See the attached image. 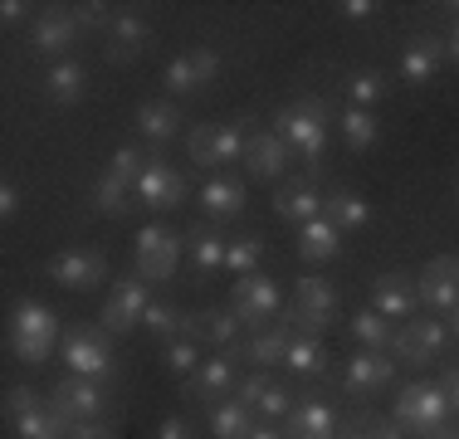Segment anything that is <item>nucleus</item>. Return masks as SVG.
I'll list each match as a JSON object with an SVG mask.
<instances>
[{"mask_svg":"<svg viewBox=\"0 0 459 439\" xmlns=\"http://www.w3.org/2000/svg\"><path fill=\"white\" fill-rule=\"evenodd\" d=\"M59 313L35 298H25L10 313V351H15L25 366H39V361H49V351L59 347Z\"/></svg>","mask_w":459,"mask_h":439,"instance_id":"obj_1","label":"nucleus"},{"mask_svg":"<svg viewBox=\"0 0 459 439\" xmlns=\"http://www.w3.org/2000/svg\"><path fill=\"white\" fill-rule=\"evenodd\" d=\"M450 395H445L435 381H415V386H406L396 395V425L415 439H430L445 430V420H450Z\"/></svg>","mask_w":459,"mask_h":439,"instance_id":"obj_2","label":"nucleus"},{"mask_svg":"<svg viewBox=\"0 0 459 439\" xmlns=\"http://www.w3.org/2000/svg\"><path fill=\"white\" fill-rule=\"evenodd\" d=\"M274 127H279V137L289 142V147H299L308 161L323 157V147H327V108L318 103V98H303V103L283 108V113L274 117Z\"/></svg>","mask_w":459,"mask_h":439,"instance_id":"obj_3","label":"nucleus"},{"mask_svg":"<svg viewBox=\"0 0 459 439\" xmlns=\"http://www.w3.org/2000/svg\"><path fill=\"white\" fill-rule=\"evenodd\" d=\"M181 249H186V235L167 225H142L137 229V273L147 283H167L181 263Z\"/></svg>","mask_w":459,"mask_h":439,"instance_id":"obj_4","label":"nucleus"},{"mask_svg":"<svg viewBox=\"0 0 459 439\" xmlns=\"http://www.w3.org/2000/svg\"><path fill=\"white\" fill-rule=\"evenodd\" d=\"M59 357H64V366H69V376H89V381L113 376V351H108V337L103 332H89V327L64 332Z\"/></svg>","mask_w":459,"mask_h":439,"instance_id":"obj_5","label":"nucleus"},{"mask_svg":"<svg viewBox=\"0 0 459 439\" xmlns=\"http://www.w3.org/2000/svg\"><path fill=\"white\" fill-rule=\"evenodd\" d=\"M333 307H337V293L327 279H299V293H293V307L283 313V323L299 327L303 337H318L327 323H333Z\"/></svg>","mask_w":459,"mask_h":439,"instance_id":"obj_6","label":"nucleus"},{"mask_svg":"<svg viewBox=\"0 0 459 439\" xmlns=\"http://www.w3.org/2000/svg\"><path fill=\"white\" fill-rule=\"evenodd\" d=\"M147 279L142 273H123V279L108 288V303L103 313H98V323L108 327V332H133V327H142V313H147Z\"/></svg>","mask_w":459,"mask_h":439,"instance_id":"obj_7","label":"nucleus"},{"mask_svg":"<svg viewBox=\"0 0 459 439\" xmlns=\"http://www.w3.org/2000/svg\"><path fill=\"white\" fill-rule=\"evenodd\" d=\"M279 307H283L279 283L264 279V273H245V279H235V288H230V313L249 327H264V317H274Z\"/></svg>","mask_w":459,"mask_h":439,"instance_id":"obj_8","label":"nucleus"},{"mask_svg":"<svg viewBox=\"0 0 459 439\" xmlns=\"http://www.w3.org/2000/svg\"><path fill=\"white\" fill-rule=\"evenodd\" d=\"M415 298L430 313H455L459 307V254H435L415 279Z\"/></svg>","mask_w":459,"mask_h":439,"instance_id":"obj_9","label":"nucleus"},{"mask_svg":"<svg viewBox=\"0 0 459 439\" xmlns=\"http://www.w3.org/2000/svg\"><path fill=\"white\" fill-rule=\"evenodd\" d=\"M186 151H191L195 167H225V161L245 157V137H239V127H230V123H201V127H191V137H186Z\"/></svg>","mask_w":459,"mask_h":439,"instance_id":"obj_10","label":"nucleus"},{"mask_svg":"<svg viewBox=\"0 0 459 439\" xmlns=\"http://www.w3.org/2000/svg\"><path fill=\"white\" fill-rule=\"evenodd\" d=\"M49 279L59 288H74V293H89L108 279V259L98 249H64V254L49 259Z\"/></svg>","mask_w":459,"mask_h":439,"instance_id":"obj_11","label":"nucleus"},{"mask_svg":"<svg viewBox=\"0 0 459 439\" xmlns=\"http://www.w3.org/2000/svg\"><path fill=\"white\" fill-rule=\"evenodd\" d=\"M49 400H54V410L69 415V420H98V415L108 410V395L98 391V381H89V376H59L49 391Z\"/></svg>","mask_w":459,"mask_h":439,"instance_id":"obj_12","label":"nucleus"},{"mask_svg":"<svg viewBox=\"0 0 459 439\" xmlns=\"http://www.w3.org/2000/svg\"><path fill=\"white\" fill-rule=\"evenodd\" d=\"M137 201L152 205V211H177V205L186 201V176L152 157L147 171H142V181H137Z\"/></svg>","mask_w":459,"mask_h":439,"instance_id":"obj_13","label":"nucleus"},{"mask_svg":"<svg viewBox=\"0 0 459 439\" xmlns=\"http://www.w3.org/2000/svg\"><path fill=\"white\" fill-rule=\"evenodd\" d=\"M445 332H450V327H445L440 317H420V323H406V327H401L396 342H391V351H396L401 361H415V366H425V361L440 357Z\"/></svg>","mask_w":459,"mask_h":439,"instance_id":"obj_14","label":"nucleus"},{"mask_svg":"<svg viewBox=\"0 0 459 439\" xmlns=\"http://www.w3.org/2000/svg\"><path fill=\"white\" fill-rule=\"evenodd\" d=\"M415 279H406V273H381L377 288H371V313H381L386 323H406V317H415Z\"/></svg>","mask_w":459,"mask_h":439,"instance_id":"obj_15","label":"nucleus"},{"mask_svg":"<svg viewBox=\"0 0 459 439\" xmlns=\"http://www.w3.org/2000/svg\"><path fill=\"white\" fill-rule=\"evenodd\" d=\"M215 73H221V54L191 49V54H177V59L167 64V88L171 93H195V88H205Z\"/></svg>","mask_w":459,"mask_h":439,"instance_id":"obj_16","label":"nucleus"},{"mask_svg":"<svg viewBox=\"0 0 459 439\" xmlns=\"http://www.w3.org/2000/svg\"><path fill=\"white\" fill-rule=\"evenodd\" d=\"M391 376H396V361H386V351H357V357H347V371H342V386L352 395H371L381 386H391Z\"/></svg>","mask_w":459,"mask_h":439,"instance_id":"obj_17","label":"nucleus"},{"mask_svg":"<svg viewBox=\"0 0 459 439\" xmlns=\"http://www.w3.org/2000/svg\"><path fill=\"white\" fill-rule=\"evenodd\" d=\"M74 39H79L74 10H39V20L30 25V54H64Z\"/></svg>","mask_w":459,"mask_h":439,"instance_id":"obj_18","label":"nucleus"},{"mask_svg":"<svg viewBox=\"0 0 459 439\" xmlns=\"http://www.w3.org/2000/svg\"><path fill=\"white\" fill-rule=\"evenodd\" d=\"M239 327H245V323H239L235 313L211 307V313H186L181 337H186V342H211V347L230 351V347H235V337H239Z\"/></svg>","mask_w":459,"mask_h":439,"instance_id":"obj_19","label":"nucleus"},{"mask_svg":"<svg viewBox=\"0 0 459 439\" xmlns=\"http://www.w3.org/2000/svg\"><path fill=\"white\" fill-rule=\"evenodd\" d=\"M239 161L249 167V176L274 181V176H283V167H289V142H283L279 132H255V137H245V157Z\"/></svg>","mask_w":459,"mask_h":439,"instance_id":"obj_20","label":"nucleus"},{"mask_svg":"<svg viewBox=\"0 0 459 439\" xmlns=\"http://www.w3.org/2000/svg\"><path fill=\"white\" fill-rule=\"evenodd\" d=\"M152 44V25L133 10H117L113 15V30H108V59L113 64H133L142 49Z\"/></svg>","mask_w":459,"mask_h":439,"instance_id":"obj_21","label":"nucleus"},{"mask_svg":"<svg viewBox=\"0 0 459 439\" xmlns=\"http://www.w3.org/2000/svg\"><path fill=\"white\" fill-rule=\"evenodd\" d=\"M283 435L289 439H337V415L323 400H303L283 415Z\"/></svg>","mask_w":459,"mask_h":439,"instance_id":"obj_22","label":"nucleus"},{"mask_svg":"<svg viewBox=\"0 0 459 439\" xmlns=\"http://www.w3.org/2000/svg\"><path fill=\"white\" fill-rule=\"evenodd\" d=\"M239 405H249V410H264L269 420H283V415L293 410V395L279 386V381H269L264 371H249L245 381H239Z\"/></svg>","mask_w":459,"mask_h":439,"instance_id":"obj_23","label":"nucleus"},{"mask_svg":"<svg viewBox=\"0 0 459 439\" xmlns=\"http://www.w3.org/2000/svg\"><path fill=\"white\" fill-rule=\"evenodd\" d=\"M342 254V229L333 225V220H308V225H299V259L303 263H327Z\"/></svg>","mask_w":459,"mask_h":439,"instance_id":"obj_24","label":"nucleus"},{"mask_svg":"<svg viewBox=\"0 0 459 439\" xmlns=\"http://www.w3.org/2000/svg\"><path fill=\"white\" fill-rule=\"evenodd\" d=\"M440 59H445V44L435 35L411 39L406 54H401V79H406V83H430L435 73H440Z\"/></svg>","mask_w":459,"mask_h":439,"instance_id":"obj_25","label":"nucleus"},{"mask_svg":"<svg viewBox=\"0 0 459 439\" xmlns=\"http://www.w3.org/2000/svg\"><path fill=\"white\" fill-rule=\"evenodd\" d=\"M274 215L289 220V225H308V220L323 215V195L313 191L308 181H293V185H283V191L274 195Z\"/></svg>","mask_w":459,"mask_h":439,"instance_id":"obj_26","label":"nucleus"},{"mask_svg":"<svg viewBox=\"0 0 459 439\" xmlns=\"http://www.w3.org/2000/svg\"><path fill=\"white\" fill-rule=\"evenodd\" d=\"M235 357H239V351L230 347V351H215V357L201 361V371L191 376L201 400H215V395H225L230 386H235Z\"/></svg>","mask_w":459,"mask_h":439,"instance_id":"obj_27","label":"nucleus"},{"mask_svg":"<svg viewBox=\"0 0 459 439\" xmlns=\"http://www.w3.org/2000/svg\"><path fill=\"white\" fill-rule=\"evenodd\" d=\"M137 132L152 142H171L181 132V113L177 103H167V98H147V103L137 108Z\"/></svg>","mask_w":459,"mask_h":439,"instance_id":"obj_28","label":"nucleus"},{"mask_svg":"<svg viewBox=\"0 0 459 439\" xmlns=\"http://www.w3.org/2000/svg\"><path fill=\"white\" fill-rule=\"evenodd\" d=\"M201 205H205L211 220H235L239 211H245V185H239L235 176H215V181H205Z\"/></svg>","mask_w":459,"mask_h":439,"instance_id":"obj_29","label":"nucleus"},{"mask_svg":"<svg viewBox=\"0 0 459 439\" xmlns=\"http://www.w3.org/2000/svg\"><path fill=\"white\" fill-rule=\"evenodd\" d=\"M323 220H333L337 229H362L371 220V205L357 191H333L323 195Z\"/></svg>","mask_w":459,"mask_h":439,"instance_id":"obj_30","label":"nucleus"},{"mask_svg":"<svg viewBox=\"0 0 459 439\" xmlns=\"http://www.w3.org/2000/svg\"><path fill=\"white\" fill-rule=\"evenodd\" d=\"M186 245H191V259H195V269H201V273L225 269V249H230L225 235H215V229L195 225V229H186Z\"/></svg>","mask_w":459,"mask_h":439,"instance_id":"obj_31","label":"nucleus"},{"mask_svg":"<svg viewBox=\"0 0 459 439\" xmlns=\"http://www.w3.org/2000/svg\"><path fill=\"white\" fill-rule=\"evenodd\" d=\"M211 435L215 439H249L255 435V415H249V405H239V400L211 405Z\"/></svg>","mask_w":459,"mask_h":439,"instance_id":"obj_32","label":"nucleus"},{"mask_svg":"<svg viewBox=\"0 0 459 439\" xmlns=\"http://www.w3.org/2000/svg\"><path fill=\"white\" fill-rule=\"evenodd\" d=\"M83 83H89V79H83V64H79V59H59V64L49 69V79H45L54 103H79V98H83Z\"/></svg>","mask_w":459,"mask_h":439,"instance_id":"obj_33","label":"nucleus"},{"mask_svg":"<svg viewBox=\"0 0 459 439\" xmlns=\"http://www.w3.org/2000/svg\"><path fill=\"white\" fill-rule=\"evenodd\" d=\"M289 342H293V327H289V323H279L274 332H259L255 342L245 347V357L255 361L259 371H264V366H274V361H283V357H289Z\"/></svg>","mask_w":459,"mask_h":439,"instance_id":"obj_34","label":"nucleus"},{"mask_svg":"<svg viewBox=\"0 0 459 439\" xmlns=\"http://www.w3.org/2000/svg\"><path fill=\"white\" fill-rule=\"evenodd\" d=\"M377 137H381V127H377V117H371L367 108H342V142H347V147L367 151Z\"/></svg>","mask_w":459,"mask_h":439,"instance_id":"obj_35","label":"nucleus"},{"mask_svg":"<svg viewBox=\"0 0 459 439\" xmlns=\"http://www.w3.org/2000/svg\"><path fill=\"white\" fill-rule=\"evenodd\" d=\"M352 337H357V342H362L367 351H386L391 342H396V332H391V323H386L381 313H371V307H367V313H357V317H352Z\"/></svg>","mask_w":459,"mask_h":439,"instance_id":"obj_36","label":"nucleus"},{"mask_svg":"<svg viewBox=\"0 0 459 439\" xmlns=\"http://www.w3.org/2000/svg\"><path fill=\"white\" fill-rule=\"evenodd\" d=\"M127 195H137V185L123 181L117 171H103V181H98L93 201H98V211H103V215H127Z\"/></svg>","mask_w":459,"mask_h":439,"instance_id":"obj_37","label":"nucleus"},{"mask_svg":"<svg viewBox=\"0 0 459 439\" xmlns=\"http://www.w3.org/2000/svg\"><path fill=\"white\" fill-rule=\"evenodd\" d=\"M347 98H352V108H367V113H371V103H381V98H386V79H381V69L347 73Z\"/></svg>","mask_w":459,"mask_h":439,"instance_id":"obj_38","label":"nucleus"},{"mask_svg":"<svg viewBox=\"0 0 459 439\" xmlns=\"http://www.w3.org/2000/svg\"><path fill=\"white\" fill-rule=\"evenodd\" d=\"M283 366L299 371V376H318V371H323V342H318V337H293Z\"/></svg>","mask_w":459,"mask_h":439,"instance_id":"obj_39","label":"nucleus"},{"mask_svg":"<svg viewBox=\"0 0 459 439\" xmlns=\"http://www.w3.org/2000/svg\"><path fill=\"white\" fill-rule=\"evenodd\" d=\"M181 323H186V313H177L171 303H147V313H142L147 337H167V342H177V337H181Z\"/></svg>","mask_w":459,"mask_h":439,"instance_id":"obj_40","label":"nucleus"},{"mask_svg":"<svg viewBox=\"0 0 459 439\" xmlns=\"http://www.w3.org/2000/svg\"><path fill=\"white\" fill-rule=\"evenodd\" d=\"M259 254H264V245H259L255 235H239V239H230V249H225V269L235 273V279H245V273H255Z\"/></svg>","mask_w":459,"mask_h":439,"instance_id":"obj_41","label":"nucleus"},{"mask_svg":"<svg viewBox=\"0 0 459 439\" xmlns=\"http://www.w3.org/2000/svg\"><path fill=\"white\" fill-rule=\"evenodd\" d=\"M167 371L171 376H195V371H201V351H195V342H186V337L167 342Z\"/></svg>","mask_w":459,"mask_h":439,"instance_id":"obj_42","label":"nucleus"},{"mask_svg":"<svg viewBox=\"0 0 459 439\" xmlns=\"http://www.w3.org/2000/svg\"><path fill=\"white\" fill-rule=\"evenodd\" d=\"M74 20H79V30H113V15H108V5H98V0L74 5Z\"/></svg>","mask_w":459,"mask_h":439,"instance_id":"obj_43","label":"nucleus"},{"mask_svg":"<svg viewBox=\"0 0 459 439\" xmlns=\"http://www.w3.org/2000/svg\"><path fill=\"white\" fill-rule=\"evenodd\" d=\"M35 405H39V395L30 391V386H10L5 391V420H20V415L35 410Z\"/></svg>","mask_w":459,"mask_h":439,"instance_id":"obj_44","label":"nucleus"},{"mask_svg":"<svg viewBox=\"0 0 459 439\" xmlns=\"http://www.w3.org/2000/svg\"><path fill=\"white\" fill-rule=\"evenodd\" d=\"M157 439H195V430L181 420V415H167V420L157 425Z\"/></svg>","mask_w":459,"mask_h":439,"instance_id":"obj_45","label":"nucleus"},{"mask_svg":"<svg viewBox=\"0 0 459 439\" xmlns=\"http://www.w3.org/2000/svg\"><path fill=\"white\" fill-rule=\"evenodd\" d=\"M371 10H377L371 0H342V5H337V15H342V20H367Z\"/></svg>","mask_w":459,"mask_h":439,"instance_id":"obj_46","label":"nucleus"},{"mask_svg":"<svg viewBox=\"0 0 459 439\" xmlns=\"http://www.w3.org/2000/svg\"><path fill=\"white\" fill-rule=\"evenodd\" d=\"M20 211V191H15V181H5V185H0V215H15Z\"/></svg>","mask_w":459,"mask_h":439,"instance_id":"obj_47","label":"nucleus"},{"mask_svg":"<svg viewBox=\"0 0 459 439\" xmlns=\"http://www.w3.org/2000/svg\"><path fill=\"white\" fill-rule=\"evenodd\" d=\"M367 435H371V439H406V430H401L396 420H391V425H377V420H367Z\"/></svg>","mask_w":459,"mask_h":439,"instance_id":"obj_48","label":"nucleus"},{"mask_svg":"<svg viewBox=\"0 0 459 439\" xmlns=\"http://www.w3.org/2000/svg\"><path fill=\"white\" fill-rule=\"evenodd\" d=\"M440 391H445V395H450V405H455V410H459V366H450V371H445V381H440Z\"/></svg>","mask_w":459,"mask_h":439,"instance_id":"obj_49","label":"nucleus"},{"mask_svg":"<svg viewBox=\"0 0 459 439\" xmlns=\"http://www.w3.org/2000/svg\"><path fill=\"white\" fill-rule=\"evenodd\" d=\"M20 15H25V0H5V5H0V20H5V25H15Z\"/></svg>","mask_w":459,"mask_h":439,"instance_id":"obj_50","label":"nucleus"},{"mask_svg":"<svg viewBox=\"0 0 459 439\" xmlns=\"http://www.w3.org/2000/svg\"><path fill=\"white\" fill-rule=\"evenodd\" d=\"M249 439H289V435H279V430H269V425H259V430L249 435Z\"/></svg>","mask_w":459,"mask_h":439,"instance_id":"obj_51","label":"nucleus"},{"mask_svg":"<svg viewBox=\"0 0 459 439\" xmlns=\"http://www.w3.org/2000/svg\"><path fill=\"white\" fill-rule=\"evenodd\" d=\"M445 54H450V59L459 64V25H455V35H450V44H445Z\"/></svg>","mask_w":459,"mask_h":439,"instance_id":"obj_52","label":"nucleus"},{"mask_svg":"<svg viewBox=\"0 0 459 439\" xmlns=\"http://www.w3.org/2000/svg\"><path fill=\"white\" fill-rule=\"evenodd\" d=\"M450 332L459 337V307H455V313H450Z\"/></svg>","mask_w":459,"mask_h":439,"instance_id":"obj_53","label":"nucleus"},{"mask_svg":"<svg viewBox=\"0 0 459 439\" xmlns=\"http://www.w3.org/2000/svg\"><path fill=\"white\" fill-rule=\"evenodd\" d=\"M430 439H459V430H440V435H430Z\"/></svg>","mask_w":459,"mask_h":439,"instance_id":"obj_54","label":"nucleus"},{"mask_svg":"<svg viewBox=\"0 0 459 439\" xmlns=\"http://www.w3.org/2000/svg\"><path fill=\"white\" fill-rule=\"evenodd\" d=\"M347 439H371V435H362V425H357V430H352V435H347Z\"/></svg>","mask_w":459,"mask_h":439,"instance_id":"obj_55","label":"nucleus"},{"mask_svg":"<svg viewBox=\"0 0 459 439\" xmlns=\"http://www.w3.org/2000/svg\"><path fill=\"white\" fill-rule=\"evenodd\" d=\"M103 439H113V430H108V435H103Z\"/></svg>","mask_w":459,"mask_h":439,"instance_id":"obj_56","label":"nucleus"}]
</instances>
